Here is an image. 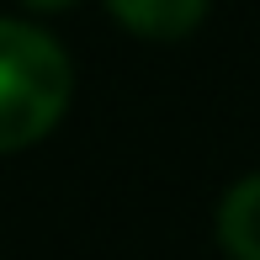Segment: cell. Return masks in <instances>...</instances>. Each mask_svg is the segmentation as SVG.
<instances>
[{"label": "cell", "instance_id": "1", "mask_svg": "<svg viewBox=\"0 0 260 260\" xmlns=\"http://www.w3.org/2000/svg\"><path fill=\"white\" fill-rule=\"evenodd\" d=\"M75 96V69L48 32L0 16V154L48 138Z\"/></svg>", "mask_w": 260, "mask_h": 260}, {"label": "cell", "instance_id": "2", "mask_svg": "<svg viewBox=\"0 0 260 260\" xmlns=\"http://www.w3.org/2000/svg\"><path fill=\"white\" fill-rule=\"evenodd\" d=\"M112 16L122 27H133L138 38H186L197 21L207 16L212 0H106Z\"/></svg>", "mask_w": 260, "mask_h": 260}, {"label": "cell", "instance_id": "3", "mask_svg": "<svg viewBox=\"0 0 260 260\" xmlns=\"http://www.w3.org/2000/svg\"><path fill=\"white\" fill-rule=\"evenodd\" d=\"M218 239L234 260H260V170L244 175L218 207Z\"/></svg>", "mask_w": 260, "mask_h": 260}, {"label": "cell", "instance_id": "4", "mask_svg": "<svg viewBox=\"0 0 260 260\" xmlns=\"http://www.w3.org/2000/svg\"><path fill=\"white\" fill-rule=\"evenodd\" d=\"M27 6H38V11H64V6H75V0H27Z\"/></svg>", "mask_w": 260, "mask_h": 260}]
</instances>
